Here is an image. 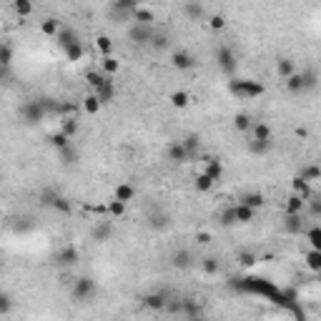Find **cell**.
<instances>
[{
  "label": "cell",
  "mask_w": 321,
  "mask_h": 321,
  "mask_svg": "<svg viewBox=\"0 0 321 321\" xmlns=\"http://www.w3.org/2000/svg\"><path fill=\"white\" fill-rule=\"evenodd\" d=\"M51 111H56V106L51 103V101H40V98H35V101H26L23 106H20V118H23V123H28V126H35V123H40L43 118L48 116Z\"/></svg>",
  "instance_id": "6da1fadb"
},
{
  "label": "cell",
  "mask_w": 321,
  "mask_h": 321,
  "mask_svg": "<svg viewBox=\"0 0 321 321\" xmlns=\"http://www.w3.org/2000/svg\"><path fill=\"white\" fill-rule=\"evenodd\" d=\"M238 289H243V291H251V293H261L266 299H281V289L279 286H274L271 281H266V279H241L238 284H236Z\"/></svg>",
  "instance_id": "7a4b0ae2"
},
{
  "label": "cell",
  "mask_w": 321,
  "mask_h": 321,
  "mask_svg": "<svg viewBox=\"0 0 321 321\" xmlns=\"http://www.w3.org/2000/svg\"><path fill=\"white\" fill-rule=\"evenodd\" d=\"M229 90L238 95V98H256V95H263V86L259 81H249V78H234L229 83Z\"/></svg>",
  "instance_id": "3957f363"
},
{
  "label": "cell",
  "mask_w": 321,
  "mask_h": 321,
  "mask_svg": "<svg viewBox=\"0 0 321 321\" xmlns=\"http://www.w3.org/2000/svg\"><path fill=\"white\" fill-rule=\"evenodd\" d=\"M216 63H218V68H221L226 76H234L236 68H238L236 53L229 48V45H218V48H216Z\"/></svg>",
  "instance_id": "277c9868"
},
{
  "label": "cell",
  "mask_w": 321,
  "mask_h": 321,
  "mask_svg": "<svg viewBox=\"0 0 321 321\" xmlns=\"http://www.w3.org/2000/svg\"><path fill=\"white\" fill-rule=\"evenodd\" d=\"M70 293H73V299H76L78 304H86L88 299L95 293V281H93V279H88V276H81V279H76V281H73Z\"/></svg>",
  "instance_id": "5b68a950"
},
{
  "label": "cell",
  "mask_w": 321,
  "mask_h": 321,
  "mask_svg": "<svg viewBox=\"0 0 321 321\" xmlns=\"http://www.w3.org/2000/svg\"><path fill=\"white\" fill-rule=\"evenodd\" d=\"M81 261V251L76 249V246H63L58 254H56V263L63 266V268H70V266H76V263Z\"/></svg>",
  "instance_id": "8992f818"
},
{
  "label": "cell",
  "mask_w": 321,
  "mask_h": 321,
  "mask_svg": "<svg viewBox=\"0 0 321 321\" xmlns=\"http://www.w3.org/2000/svg\"><path fill=\"white\" fill-rule=\"evenodd\" d=\"M141 301H143V306H146V309H151V311H163V309H166V301H168V296H166L163 291H153V293H146Z\"/></svg>",
  "instance_id": "52a82bcc"
},
{
  "label": "cell",
  "mask_w": 321,
  "mask_h": 321,
  "mask_svg": "<svg viewBox=\"0 0 321 321\" xmlns=\"http://www.w3.org/2000/svg\"><path fill=\"white\" fill-rule=\"evenodd\" d=\"M128 35H131V40L136 45H148L151 38H153V30H151V26H133Z\"/></svg>",
  "instance_id": "ba28073f"
},
{
  "label": "cell",
  "mask_w": 321,
  "mask_h": 321,
  "mask_svg": "<svg viewBox=\"0 0 321 321\" xmlns=\"http://www.w3.org/2000/svg\"><path fill=\"white\" fill-rule=\"evenodd\" d=\"M93 95L101 101V106H106V103H113V101H116V86H113V81L108 78V81L98 88V90H93Z\"/></svg>",
  "instance_id": "9c48e42d"
},
{
  "label": "cell",
  "mask_w": 321,
  "mask_h": 321,
  "mask_svg": "<svg viewBox=\"0 0 321 321\" xmlns=\"http://www.w3.org/2000/svg\"><path fill=\"white\" fill-rule=\"evenodd\" d=\"M56 40H58V45L65 51L68 45H73V43H81V35L76 33L73 28H68V26H60L58 35H56Z\"/></svg>",
  "instance_id": "30bf717a"
},
{
  "label": "cell",
  "mask_w": 321,
  "mask_h": 321,
  "mask_svg": "<svg viewBox=\"0 0 321 321\" xmlns=\"http://www.w3.org/2000/svg\"><path fill=\"white\" fill-rule=\"evenodd\" d=\"M171 63H174V68H178V70H191V68H196V58H193L191 53H186V51H176Z\"/></svg>",
  "instance_id": "8fae6325"
},
{
  "label": "cell",
  "mask_w": 321,
  "mask_h": 321,
  "mask_svg": "<svg viewBox=\"0 0 321 321\" xmlns=\"http://www.w3.org/2000/svg\"><path fill=\"white\" fill-rule=\"evenodd\" d=\"M78 131H81V120H78L76 116L60 118V133H63V136L68 138V141H70V138H73V136H76Z\"/></svg>",
  "instance_id": "7c38bea8"
},
{
  "label": "cell",
  "mask_w": 321,
  "mask_h": 321,
  "mask_svg": "<svg viewBox=\"0 0 321 321\" xmlns=\"http://www.w3.org/2000/svg\"><path fill=\"white\" fill-rule=\"evenodd\" d=\"M166 156H168V161H171V163H186V161H188V153H186V148L181 146V141L168 143V148H166Z\"/></svg>",
  "instance_id": "4fadbf2b"
},
{
  "label": "cell",
  "mask_w": 321,
  "mask_h": 321,
  "mask_svg": "<svg viewBox=\"0 0 321 321\" xmlns=\"http://www.w3.org/2000/svg\"><path fill=\"white\" fill-rule=\"evenodd\" d=\"M181 146L186 148V153H188V161H191V158H196V156L201 153V138H199L196 133H188L186 138H181Z\"/></svg>",
  "instance_id": "5bb4252c"
},
{
  "label": "cell",
  "mask_w": 321,
  "mask_h": 321,
  "mask_svg": "<svg viewBox=\"0 0 321 321\" xmlns=\"http://www.w3.org/2000/svg\"><path fill=\"white\" fill-rule=\"evenodd\" d=\"M284 231L286 234H301L304 231V213H293V216L284 213Z\"/></svg>",
  "instance_id": "9a60e30c"
},
{
  "label": "cell",
  "mask_w": 321,
  "mask_h": 321,
  "mask_svg": "<svg viewBox=\"0 0 321 321\" xmlns=\"http://www.w3.org/2000/svg\"><path fill=\"white\" fill-rule=\"evenodd\" d=\"M201 174H206L213 183H216V181H221V176H224V163H221L218 158H206V168Z\"/></svg>",
  "instance_id": "2e32d148"
},
{
  "label": "cell",
  "mask_w": 321,
  "mask_h": 321,
  "mask_svg": "<svg viewBox=\"0 0 321 321\" xmlns=\"http://www.w3.org/2000/svg\"><path fill=\"white\" fill-rule=\"evenodd\" d=\"M291 188L293 193L299 196V199H304V201H311V183H306L301 176H296L291 181Z\"/></svg>",
  "instance_id": "e0dca14e"
},
{
  "label": "cell",
  "mask_w": 321,
  "mask_h": 321,
  "mask_svg": "<svg viewBox=\"0 0 321 321\" xmlns=\"http://www.w3.org/2000/svg\"><path fill=\"white\" fill-rule=\"evenodd\" d=\"M191 20H206L208 15H206V8L201 5V3H183V8H181Z\"/></svg>",
  "instance_id": "ac0fdd59"
},
{
  "label": "cell",
  "mask_w": 321,
  "mask_h": 321,
  "mask_svg": "<svg viewBox=\"0 0 321 321\" xmlns=\"http://www.w3.org/2000/svg\"><path fill=\"white\" fill-rule=\"evenodd\" d=\"M304 208H306V201H304V199H299L296 193H291V196L286 199L284 213H286V216H293V213H304Z\"/></svg>",
  "instance_id": "d6986e66"
},
{
  "label": "cell",
  "mask_w": 321,
  "mask_h": 321,
  "mask_svg": "<svg viewBox=\"0 0 321 321\" xmlns=\"http://www.w3.org/2000/svg\"><path fill=\"white\" fill-rule=\"evenodd\" d=\"M188 319H193V316H201V301H196V299H183L181 301V306H178Z\"/></svg>",
  "instance_id": "ffe728a7"
},
{
  "label": "cell",
  "mask_w": 321,
  "mask_h": 321,
  "mask_svg": "<svg viewBox=\"0 0 321 321\" xmlns=\"http://www.w3.org/2000/svg\"><path fill=\"white\" fill-rule=\"evenodd\" d=\"M118 70H120V60H116L113 56H106V58H101V73H103L106 78L116 76Z\"/></svg>",
  "instance_id": "44dd1931"
},
{
  "label": "cell",
  "mask_w": 321,
  "mask_h": 321,
  "mask_svg": "<svg viewBox=\"0 0 321 321\" xmlns=\"http://www.w3.org/2000/svg\"><path fill=\"white\" fill-rule=\"evenodd\" d=\"M131 18L136 20V26H151L153 23V13L143 8V5H136V10L131 13Z\"/></svg>",
  "instance_id": "7402d4cb"
},
{
  "label": "cell",
  "mask_w": 321,
  "mask_h": 321,
  "mask_svg": "<svg viewBox=\"0 0 321 321\" xmlns=\"http://www.w3.org/2000/svg\"><path fill=\"white\" fill-rule=\"evenodd\" d=\"M238 204L241 206H249V208H261L263 206V193H259V191H251V193H243L241 199H238Z\"/></svg>",
  "instance_id": "603a6c76"
},
{
  "label": "cell",
  "mask_w": 321,
  "mask_h": 321,
  "mask_svg": "<svg viewBox=\"0 0 321 321\" xmlns=\"http://www.w3.org/2000/svg\"><path fill=\"white\" fill-rule=\"evenodd\" d=\"M251 141H271V128L266 123H254L251 126Z\"/></svg>",
  "instance_id": "cb8c5ba5"
},
{
  "label": "cell",
  "mask_w": 321,
  "mask_h": 321,
  "mask_svg": "<svg viewBox=\"0 0 321 321\" xmlns=\"http://www.w3.org/2000/svg\"><path fill=\"white\" fill-rule=\"evenodd\" d=\"M234 211H236V224H251V221H254V216H256V211H254V208L241 206V204H236Z\"/></svg>",
  "instance_id": "d4e9b609"
},
{
  "label": "cell",
  "mask_w": 321,
  "mask_h": 321,
  "mask_svg": "<svg viewBox=\"0 0 321 321\" xmlns=\"http://www.w3.org/2000/svg\"><path fill=\"white\" fill-rule=\"evenodd\" d=\"M133 199H136V188H133L131 183H120L116 188V201L128 204V201H133Z\"/></svg>",
  "instance_id": "484cf974"
},
{
  "label": "cell",
  "mask_w": 321,
  "mask_h": 321,
  "mask_svg": "<svg viewBox=\"0 0 321 321\" xmlns=\"http://www.w3.org/2000/svg\"><path fill=\"white\" fill-rule=\"evenodd\" d=\"M111 234H113L111 221H101V224H95V229H93V238H95V241H108Z\"/></svg>",
  "instance_id": "4316f807"
},
{
  "label": "cell",
  "mask_w": 321,
  "mask_h": 321,
  "mask_svg": "<svg viewBox=\"0 0 321 321\" xmlns=\"http://www.w3.org/2000/svg\"><path fill=\"white\" fill-rule=\"evenodd\" d=\"M60 30V20L58 18H45L43 23H40V33L43 35H48V38H56Z\"/></svg>",
  "instance_id": "83f0119b"
},
{
  "label": "cell",
  "mask_w": 321,
  "mask_h": 321,
  "mask_svg": "<svg viewBox=\"0 0 321 321\" xmlns=\"http://www.w3.org/2000/svg\"><path fill=\"white\" fill-rule=\"evenodd\" d=\"M301 78H304V90H314L316 83H319V73H316V68H306V70H301Z\"/></svg>",
  "instance_id": "f1b7e54d"
},
{
  "label": "cell",
  "mask_w": 321,
  "mask_h": 321,
  "mask_svg": "<svg viewBox=\"0 0 321 321\" xmlns=\"http://www.w3.org/2000/svg\"><path fill=\"white\" fill-rule=\"evenodd\" d=\"M58 156H60V161H63V166H73V163L78 161V151H76L73 143H70V146H65V148H60Z\"/></svg>",
  "instance_id": "f546056e"
},
{
  "label": "cell",
  "mask_w": 321,
  "mask_h": 321,
  "mask_svg": "<svg viewBox=\"0 0 321 321\" xmlns=\"http://www.w3.org/2000/svg\"><path fill=\"white\" fill-rule=\"evenodd\" d=\"M81 106H83V111H86L88 116H95V113H101V101L90 93V95H86L83 101H81Z\"/></svg>",
  "instance_id": "4dcf8cb0"
},
{
  "label": "cell",
  "mask_w": 321,
  "mask_h": 321,
  "mask_svg": "<svg viewBox=\"0 0 321 321\" xmlns=\"http://www.w3.org/2000/svg\"><path fill=\"white\" fill-rule=\"evenodd\" d=\"M276 70H279V76L286 81L289 76H293V73H296V65H293L291 58H281L279 63H276Z\"/></svg>",
  "instance_id": "1f68e13d"
},
{
  "label": "cell",
  "mask_w": 321,
  "mask_h": 321,
  "mask_svg": "<svg viewBox=\"0 0 321 321\" xmlns=\"http://www.w3.org/2000/svg\"><path fill=\"white\" fill-rule=\"evenodd\" d=\"M286 88H289V93H306V90H304V78H301L299 70L286 78Z\"/></svg>",
  "instance_id": "d6a6232c"
},
{
  "label": "cell",
  "mask_w": 321,
  "mask_h": 321,
  "mask_svg": "<svg viewBox=\"0 0 321 321\" xmlns=\"http://www.w3.org/2000/svg\"><path fill=\"white\" fill-rule=\"evenodd\" d=\"M218 221H221V226H226V229L236 226V211H234V206H226V208L218 213Z\"/></svg>",
  "instance_id": "836d02e7"
},
{
  "label": "cell",
  "mask_w": 321,
  "mask_h": 321,
  "mask_svg": "<svg viewBox=\"0 0 321 321\" xmlns=\"http://www.w3.org/2000/svg\"><path fill=\"white\" fill-rule=\"evenodd\" d=\"M301 178H304L306 183H316L321 178V168L314 166V163H311V166H304V168H301Z\"/></svg>",
  "instance_id": "e575fe53"
},
{
  "label": "cell",
  "mask_w": 321,
  "mask_h": 321,
  "mask_svg": "<svg viewBox=\"0 0 321 321\" xmlns=\"http://www.w3.org/2000/svg\"><path fill=\"white\" fill-rule=\"evenodd\" d=\"M95 48H98L101 56L106 58V56H111V51H113V40H111L108 35H98V38H95Z\"/></svg>",
  "instance_id": "d590c367"
},
{
  "label": "cell",
  "mask_w": 321,
  "mask_h": 321,
  "mask_svg": "<svg viewBox=\"0 0 321 321\" xmlns=\"http://www.w3.org/2000/svg\"><path fill=\"white\" fill-rule=\"evenodd\" d=\"M63 53H65V58L68 60H81L83 56H86V48H83V43H73V45H68Z\"/></svg>",
  "instance_id": "8d00e7d4"
},
{
  "label": "cell",
  "mask_w": 321,
  "mask_h": 321,
  "mask_svg": "<svg viewBox=\"0 0 321 321\" xmlns=\"http://www.w3.org/2000/svg\"><path fill=\"white\" fill-rule=\"evenodd\" d=\"M13 63V45L10 43H0V68H8Z\"/></svg>",
  "instance_id": "74e56055"
},
{
  "label": "cell",
  "mask_w": 321,
  "mask_h": 321,
  "mask_svg": "<svg viewBox=\"0 0 321 321\" xmlns=\"http://www.w3.org/2000/svg\"><path fill=\"white\" fill-rule=\"evenodd\" d=\"M86 81H88V86L93 88V90H98V88L103 86V83H106L108 78H106V76H103L101 70H90V73L86 76Z\"/></svg>",
  "instance_id": "f35d334b"
},
{
  "label": "cell",
  "mask_w": 321,
  "mask_h": 321,
  "mask_svg": "<svg viewBox=\"0 0 321 321\" xmlns=\"http://www.w3.org/2000/svg\"><path fill=\"white\" fill-rule=\"evenodd\" d=\"M201 268H204V274H218L221 263H218L216 256H206V259H201Z\"/></svg>",
  "instance_id": "ab89813d"
},
{
  "label": "cell",
  "mask_w": 321,
  "mask_h": 321,
  "mask_svg": "<svg viewBox=\"0 0 321 321\" xmlns=\"http://www.w3.org/2000/svg\"><path fill=\"white\" fill-rule=\"evenodd\" d=\"M106 213L111 216V218H120L123 213H126V204H120V201H108V206H106Z\"/></svg>",
  "instance_id": "60d3db41"
},
{
  "label": "cell",
  "mask_w": 321,
  "mask_h": 321,
  "mask_svg": "<svg viewBox=\"0 0 321 321\" xmlns=\"http://www.w3.org/2000/svg\"><path fill=\"white\" fill-rule=\"evenodd\" d=\"M306 238H309V243H311L314 251H321V229L319 226H311V229L306 231Z\"/></svg>",
  "instance_id": "b9f144b4"
},
{
  "label": "cell",
  "mask_w": 321,
  "mask_h": 321,
  "mask_svg": "<svg viewBox=\"0 0 321 321\" xmlns=\"http://www.w3.org/2000/svg\"><path fill=\"white\" fill-rule=\"evenodd\" d=\"M13 10H15L20 18H28L30 13H33V3H30V0H15V3H13Z\"/></svg>",
  "instance_id": "7bdbcfd3"
},
{
  "label": "cell",
  "mask_w": 321,
  "mask_h": 321,
  "mask_svg": "<svg viewBox=\"0 0 321 321\" xmlns=\"http://www.w3.org/2000/svg\"><path fill=\"white\" fill-rule=\"evenodd\" d=\"M234 126L236 131H241V133H246V131H251V126H254V120L246 116V113H238V116L234 118Z\"/></svg>",
  "instance_id": "ee69618b"
},
{
  "label": "cell",
  "mask_w": 321,
  "mask_h": 321,
  "mask_svg": "<svg viewBox=\"0 0 321 321\" xmlns=\"http://www.w3.org/2000/svg\"><path fill=\"white\" fill-rule=\"evenodd\" d=\"M306 266H309L311 271H321V251L309 249V254H306Z\"/></svg>",
  "instance_id": "f6af8a7d"
},
{
  "label": "cell",
  "mask_w": 321,
  "mask_h": 321,
  "mask_svg": "<svg viewBox=\"0 0 321 321\" xmlns=\"http://www.w3.org/2000/svg\"><path fill=\"white\" fill-rule=\"evenodd\" d=\"M174 266L176 268H188V266H191V254H188V251H176Z\"/></svg>",
  "instance_id": "bcb514c9"
},
{
  "label": "cell",
  "mask_w": 321,
  "mask_h": 321,
  "mask_svg": "<svg viewBox=\"0 0 321 321\" xmlns=\"http://www.w3.org/2000/svg\"><path fill=\"white\" fill-rule=\"evenodd\" d=\"M268 148H271V141H249V151L254 156H263Z\"/></svg>",
  "instance_id": "7dc6e473"
},
{
  "label": "cell",
  "mask_w": 321,
  "mask_h": 321,
  "mask_svg": "<svg viewBox=\"0 0 321 321\" xmlns=\"http://www.w3.org/2000/svg\"><path fill=\"white\" fill-rule=\"evenodd\" d=\"M51 208H56V211H60L63 216H68V213L73 211V206H70V201H68L65 196H58V199L53 201V206H51Z\"/></svg>",
  "instance_id": "c3c4849f"
},
{
  "label": "cell",
  "mask_w": 321,
  "mask_h": 321,
  "mask_svg": "<svg viewBox=\"0 0 321 321\" xmlns=\"http://www.w3.org/2000/svg\"><path fill=\"white\" fill-rule=\"evenodd\" d=\"M213 188V181L208 178L206 174H199L196 176V191H201V193H206V191H211Z\"/></svg>",
  "instance_id": "681fc988"
},
{
  "label": "cell",
  "mask_w": 321,
  "mask_h": 321,
  "mask_svg": "<svg viewBox=\"0 0 321 321\" xmlns=\"http://www.w3.org/2000/svg\"><path fill=\"white\" fill-rule=\"evenodd\" d=\"M13 311V299L5 291H0V316H8Z\"/></svg>",
  "instance_id": "f907efd6"
},
{
  "label": "cell",
  "mask_w": 321,
  "mask_h": 321,
  "mask_svg": "<svg viewBox=\"0 0 321 321\" xmlns=\"http://www.w3.org/2000/svg\"><path fill=\"white\" fill-rule=\"evenodd\" d=\"M58 196L60 193L56 191V188H43V191H40V201H43L45 206H53V201H56Z\"/></svg>",
  "instance_id": "816d5d0a"
},
{
  "label": "cell",
  "mask_w": 321,
  "mask_h": 321,
  "mask_svg": "<svg viewBox=\"0 0 321 321\" xmlns=\"http://www.w3.org/2000/svg\"><path fill=\"white\" fill-rule=\"evenodd\" d=\"M171 103H174L176 108H183V106H188V93H186V90H176L174 95H171Z\"/></svg>",
  "instance_id": "f5cc1de1"
},
{
  "label": "cell",
  "mask_w": 321,
  "mask_h": 321,
  "mask_svg": "<svg viewBox=\"0 0 321 321\" xmlns=\"http://www.w3.org/2000/svg\"><path fill=\"white\" fill-rule=\"evenodd\" d=\"M51 143H53V148H65V146H70V141H68V138H65V136H63V133H53V136H51Z\"/></svg>",
  "instance_id": "db71d44e"
},
{
  "label": "cell",
  "mask_w": 321,
  "mask_h": 321,
  "mask_svg": "<svg viewBox=\"0 0 321 321\" xmlns=\"http://www.w3.org/2000/svg\"><path fill=\"white\" fill-rule=\"evenodd\" d=\"M238 263H241V266H254V263H256V254L241 251V254H238Z\"/></svg>",
  "instance_id": "11a10c76"
},
{
  "label": "cell",
  "mask_w": 321,
  "mask_h": 321,
  "mask_svg": "<svg viewBox=\"0 0 321 321\" xmlns=\"http://www.w3.org/2000/svg\"><path fill=\"white\" fill-rule=\"evenodd\" d=\"M148 45H153V48H166V45H168V38L161 35V33H153V38H151Z\"/></svg>",
  "instance_id": "9f6ffc18"
},
{
  "label": "cell",
  "mask_w": 321,
  "mask_h": 321,
  "mask_svg": "<svg viewBox=\"0 0 321 321\" xmlns=\"http://www.w3.org/2000/svg\"><path fill=\"white\" fill-rule=\"evenodd\" d=\"M208 26L213 30H224L226 20H224V15H211V18H208Z\"/></svg>",
  "instance_id": "6f0895ef"
},
{
  "label": "cell",
  "mask_w": 321,
  "mask_h": 321,
  "mask_svg": "<svg viewBox=\"0 0 321 321\" xmlns=\"http://www.w3.org/2000/svg\"><path fill=\"white\" fill-rule=\"evenodd\" d=\"M151 226H153V229H166V226H168V218H166L163 213H161V216H153Z\"/></svg>",
  "instance_id": "680465c9"
},
{
  "label": "cell",
  "mask_w": 321,
  "mask_h": 321,
  "mask_svg": "<svg viewBox=\"0 0 321 321\" xmlns=\"http://www.w3.org/2000/svg\"><path fill=\"white\" fill-rule=\"evenodd\" d=\"M306 204H311V213H314V216H319V213H321V204H319V201H306Z\"/></svg>",
  "instance_id": "91938a15"
},
{
  "label": "cell",
  "mask_w": 321,
  "mask_h": 321,
  "mask_svg": "<svg viewBox=\"0 0 321 321\" xmlns=\"http://www.w3.org/2000/svg\"><path fill=\"white\" fill-rule=\"evenodd\" d=\"M199 241H201V243H208V241H211V236H208V234H199Z\"/></svg>",
  "instance_id": "94428289"
},
{
  "label": "cell",
  "mask_w": 321,
  "mask_h": 321,
  "mask_svg": "<svg viewBox=\"0 0 321 321\" xmlns=\"http://www.w3.org/2000/svg\"><path fill=\"white\" fill-rule=\"evenodd\" d=\"M188 321H206L204 316H193V319H188Z\"/></svg>",
  "instance_id": "6125c7cd"
},
{
  "label": "cell",
  "mask_w": 321,
  "mask_h": 321,
  "mask_svg": "<svg viewBox=\"0 0 321 321\" xmlns=\"http://www.w3.org/2000/svg\"><path fill=\"white\" fill-rule=\"evenodd\" d=\"M0 218H3V208H0Z\"/></svg>",
  "instance_id": "be15d7a7"
},
{
  "label": "cell",
  "mask_w": 321,
  "mask_h": 321,
  "mask_svg": "<svg viewBox=\"0 0 321 321\" xmlns=\"http://www.w3.org/2000/svg\"><path fill=\"white\" fill-rule=\"evenodd\" d=\"M0 181H3V176H0Z\"/></svg>",
  "instance_id": "e7e4bbea"
}]
</instances>
